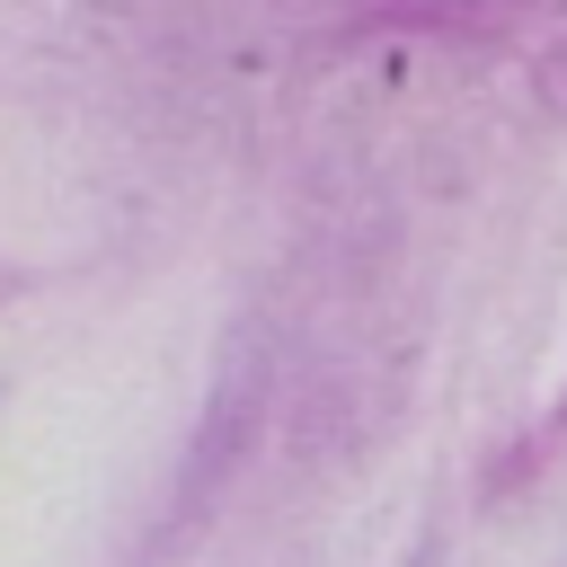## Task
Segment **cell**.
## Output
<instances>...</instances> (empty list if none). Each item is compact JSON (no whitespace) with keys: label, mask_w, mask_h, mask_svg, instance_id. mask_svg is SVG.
I'll return each mask as SVG.
<instances>
[]
</instances>
